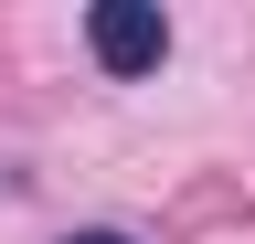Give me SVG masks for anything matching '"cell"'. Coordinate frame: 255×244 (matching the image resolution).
I'll use <instances>...</instances> for the list:
<instances>
[{"mask_svg": "<svg viewBox=\"0 0 255 244\" xmlns=\"http://www.w3.org/2000/svg\"><path fill=\"white\" fill-rule=\"evenodd\" d=\"M85 43H96L107 75H159L170 21H159V0H96V11H85Z\"/></svg>", "mask_w": 255, "mask_h": 244, "instance_id": "6da1fadb", "label": "cell"}, {"mask_svg": "<svg viewBox=\"0 0 255 244\" xmlns=\"http://www.w3.org/2000/svg\"><path fill=\"white\" fill-rule=\"evenodd\" d=\"M64 244H128V234H64Z\"/></svg>", "mask_w": 255, "mask_h": 244, "instance_id": "7a4b0ae2", "label": "cell"}]
</instances>
